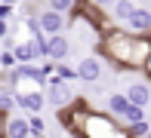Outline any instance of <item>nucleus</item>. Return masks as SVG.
<instances>
[{
	"label": "nucleus",
	"instance_id": "nucleus-10",
	"mask_svg": "<svg viewBox=\"0 0 151 138\" xmlns=\"http://www.w3.org/2000/svg\"><path fill=\"white\" fill-rule=\"evenodd\" d=\"M31 117H9L6 120V138H31Z\"/></svg>",
	"mask_w": 151,
	"mask_h": 138
},
{
	"label": "nucleus",
	"instance_id": "nucleus-8",
	"mask_svg": "<svg viewBox=\"0 0 151 138\" xmlns=\"http://www.w3.org/2000/svg\"><path fill=\"white\" fill-rule=\"evenodd\" d=\"M127 31L136 34V37H148V34H151V9L139 6V9L133 12V18L127 22Z\"/></svg>",
	"mask_w": 151,
	"mask_h": 138
},
{
	"label": "nucleus",
	"instance_id": "nucleus-5",
	"mask_svg": "<svg viewBox=\"0 0 151 138\" xmlns=\"http://www.w3.org/2000/svg\"><path fill=\"white\" fill-rule=\"evenodd\" d=\"M46 101H50L52 107H65V105H71V101H74L71 83H65V80L52 77L50 83H46Z\"/></svg>",
	"mask_w": 151,
	"mask_h": 138
},
{
	"label": "nucleus",
	"instance_id": "nucleus-21",
	"mask_svg": "<svg viewBox=\"0 0 151 138\" xmlns=\"http://www.w3.org/2000/svg\"><path fill=\"white\" fill-rule=\"evenodd\" d=\"M145 74H151V58H148V65H145Z\"/></svg>",
	"mask_w": 151,
	"mask_h": 138
},
{
	"label": "nucleus",
	"instance_id": "nucleus-1",
	"mask_svg": "<svg viewBox=\"0 0 151 138\" xmlns=\"http://www.w3.org/2000/svg\"><path fill=\"white\" fill-rule=\"evenodd\" d=\"M102 49L120 68H145L151 58V40L136 37L129 31H108L102 37Z\"/></svg>",
	"mask_w": 151,
	"mask_h": 138
},
{
	"label": "nucleus",
	"instance_id": "nucleus-4",
	"mask_svg": "<svg viewBox=\"0 0 151 138\" xmlns=\"http://www.w3.org/2000/svg\"><path fill=\"white\" fill-rule=\"evenodd\" d=\"M37 25H40V31L46 34V37H52V34H65V28H68V22H65V12H56V9H40L37 16Z\"/></svg>",
	"mask_w": 151,
	"mask_h": 138
},
{
	"label": "nucleus",
	"instance_id": "nucleus-2",
	"mask_svg": "<svg viewBox=\"0 0 151 138\" xmlns=\"http://www.w3.org/2000/svg\"><path fill=\"white\" fill-rule=\"evenodd\" d=\"M83 129L90 138H123V135H129V129L123 123H114L111 117H102V114H86Z\"/></svg>",
	"mask_w": 151,
	"mask_h": 138
},
{
	"label": "nucleus",
	"instance_id": "nucleus-7",
	"mask_svg": "<svg viewBox=\"0 0 151 138\" xmlns=\"http://www.w3.org/2000/svg\"><path fill=\"white\" fill-rule=\"evenodd\" d=\"M74 49V40H68L65 34H52V37H46V58L52 61H65L68 55Z\"/></svg>",
	"mask_w": 151,
	"mask_h": 138
},
{
	"label": "nucleus",
	"instance_id": "nucleus-20",
	"mask_svg": "<svg viewBox=\"0 0 151 138\" xmlns=\"http://www.w3.org/2000/svg\"><path fill=\"white\" fill-rule=\"evenodd\" d=\"M96 6H108V3H114V0H93Z\"/></svg>",
	"mask_w": 151,
	"mask_h": 138
},
{
	"label": "nucleus",
	"instance_id": "nucleus-11",
	"mask_svg": "<svg viewBox=\"0 0 151 138\" xmlns=\"http://www.w3.org/2000/svg\"><path fill=\"white\" fill-rule=\"evenodd\" d=\"M127 95H129V101H133L136 107H148L151 86H148V83H129V86H127Z\"/></svg>",
	"mask_w": 151,
	"mask_h": 138
},
{
	"label": "nucleus",
	"instance_id": "nucleus-3",
	"mask_svg": "<svg viewBox=\"0 0 151 138\" xmlns=\"http://www.w3.org/2000/svg\"><path fill=\"white\" fill-rule=\"evenodd\" d=\"M50 101H46V89H16V107L28 110V114H40Z\"/></svg>",
	"mask_w": 151,
	"mask_h": 138
},
{
	"label": "nucleus",
	"instance_id": "nucleus-15",
	"mask_svg": "<svg viewBox=\"0 0 151 138\" xmlns=\"http://www.w3.org/2000/svg\"><path fill=\"white\" fill-rule=\"evenodd\" d=\"M31 132H34V138H43L46 135V123H43L40 114H31Z\"/></svg>",
	"mask_w": 151,
	"mask_h": 138
},
{
	"label": "nucleus",
	"instance_id": "nucleus-19",
	"mask_svg": "<svg viewBox=\"0 0 151 138\" xmlns=\"http://www.w3.org/2000/svg\"><path fill=\"white\" fill-rule=\"evenodd\" d=\"M0 3H6V6H19L22 0H0Z\"/></svg>",
	"mask_w": 151,
	"mask_h": 138
},
{
	"label": "nucleus",
	"instance_id": "nucleus-16",
	"mask_svg": "<svg viewBox=\"0 0 151 138\" xmlns=\"http://www.w3.org/2000/svg\"><path fill=\"white\" fill-rule=\"evenodd\" d=\"M74 6H77V0H50V9L56 12H71Z\"/></svg>",
	"mask_w": 151,
	"mask_h": 138
},
{
	"label": "nucleus",
	"instance_id": "nucleus-13",
	"mask_svg": "<svg viewBox=\"0 0 151 138\" xmlns=\"http://www.w3.org/2000/svg\"><path fill=\"white\" fill-rule=\"evenodd\" d=\"M56 74H59V80H65V83H74V80H80V74H77V68H68L65 61H59V68H56Z\"/></svg>",
	"mask_w": 151,
	"mask_h": 138
},
{
	"label": "nucleus",
	"instance_id": "nucleus-14",
	"mask_svg": "<svg viewBox=\"0 0 151 138\" xmlns=\"http://www.w3.org/2000/svg\"><path fill=\"white\" fill-rule=\"evenodd\" d=\"M129 129V135H133V138H145L148 132H151V123L148 120H139V123H133V126H127Z\"/></svg>",
	"mask_w": 151,
	"mask_h": 138
},
{
	"label": "nucleus",
	"instance_id": "nucleus-18",
	"mask_svg": "<svg viewBox=\"0 0 151 138\" xmlns=\"http://www.w3.org/2000/svg\"><path fill=\"white\" fill-rule=\"evenodd\" d=\"M6 120H9V117L0 110V138H6Z\"/></svg>",
	"mask_w": 151,
	"mask_h": 138
},
{
	"label": "nucleus",
	"instance_id": "nucleus-12",
	"mask_svg": "<svg viewBox=\"0 0 151 138\" xmlns=\"http://www.w3.org/2000/svg\"><path fill=\"white\" fill-rule=\"evenodd\" d=\"M111 9H114V18L127 25L129 18H133V12L139 9V6H136V0H114V3H111Z\"/></svg>",
	"mask_w": 151,
	"mask_h": 138
},
{
	"label": "nucleus",
	"instance_id": "nucleus-17",
	"mask_svg": "<svg viewBox=\"0 0 151 138\" xmlns=\"http://www.w3.org/2000/svg\"><path fill=\"white\" fill-rule=\"evenodd\" d=\"M9 34H12V25L6 22L3 16H0V40H6V37H9Z\"/></svg>",
	"mask_w": 151,
	"mask_h": 138
},
{
	"label": "nucleus",
	"instance_id": "nucleus-9",
	"mask_svg": "<svg viewBox=\"0 0 151 138\" xmlns=\"http://www.w3.org/2000/svg\"><path fill=\"white\" fill-rule=\"evenodd\" d=\"M133 107L136 105L129 101L127 92H111V95H108V110H111V117H117V120H127Z\"/></svg>",
	"mask_w": 151,
	"mask_h": 138
},
{
	"label": "nucleus",
	"instance_id": "nucleus-6",
	"mask_svg": "<svg viewBox=\"0 0 151 138\" xmlns=\"http://www.w3.org/2000/svg\"><path fill=\"white\" fill-rule=\"evenodd\" d=\"M77 74L83 83H99L102 74H105V65H102L99 55H83V58L77 61Z\"/></svg>",
	"mask_w": 151,
	"mask_h": 138
}]
</instances>
